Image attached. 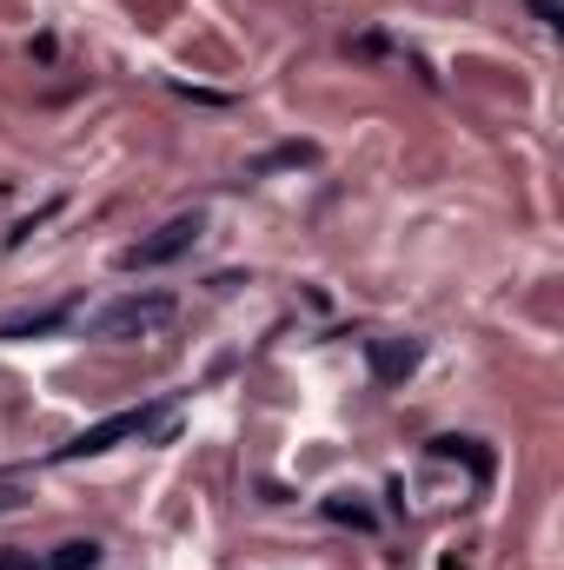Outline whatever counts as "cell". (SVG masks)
Instances as JSON below:
<instances>
[{
  "instance_id": "8992f818",
  "label": "cell",
  "mask_w": 564,
  "mask_h": 570,
  "mask_svg": "<svg viewBox=\"0 0 564 570\" xmlns=\"http://www.w3.org/2000/svg\"><path fill=\"white\" fill-rule=\"evenodd\" d=\"M325 518H332V524H352V531H372V511L352 504V498H325Z\"/></svg>"
},
{
  "instance_id": "3957f363",
  "label": "cell",
  "mask_w": 564,
  "mask_h": 570,
  "mask_svg": "<svg viewBox=\"0 0 564 570\" xmlns=\"http://www.w3.org/2000/svg\"><path fill=\"white\" fill-rule=\"evenodd\" d=\"M200 233H206V213H179V219L153 226L140 246H127V253H120V273H153V266H173L179 253H193V246H200Z\"/></svg>"
},
{
  "instance_id": "6da1fadb",
  "label": "cell",
  "mask_w": 564,
  "mask_h": 570,
  "mask_svg": "<svg viewBox=\"0 0 564 570\" xmlns=\"http://www.w3.org/2000/svg\"><path fill=\"white\" fill-rule=\"evenodd\" d=\"M173 425H179V405H153V412H114V419L87 425L80 438H67V444L54 451V464H67V458H100V451H114L120 438H166Z\"/></svg>"
},
{
  "instance_id": "30bf717a",
  "label": "cell",
  "mask_w": 564,
  "mask_h": 570,
  "mask_svg": "<svg viewBox=\"0 0 564 570\" xmlns=\"http://www.w3.org/2000/svg\"><path fill=\"white\" fill-rule=\"evenodd\" d=\"M532 13H538L545 27H558V20H564V0H532Z\"/></svg>"
},
{
  "instance_id": "52a82bcc",
  "label": "cell",
  "mask_w": 564,
  "mask_h": 570,
  "mask_svg": "<svg viewBox=\"0 0 564 570\" xmlns=\"http://www.w3.org/2000/svg\"><path fill=\"white\" fill-rule=\"evenodd\" d=\"M54 325H67V305L40 312V318H27V325H0V338H33V332H54Z\"/></svg>"
},
{
  "instance_id": "ba28073f",
  "label": "cell",
  "mask_w": 564,
  "mask_h": 570,
  "mask_svg": "<svg viewBox=\"0 0 564 570\" xmlns=\"http://www.w3.org/2000/svg\"><path fill=\"white\" fill-rule=\"evenodd\" d=\"M0 570H40L33 551H0Z\"/></svg>"
},
{
  "instance_id": "9c48e42d",
  "label": "cell",
  "mask_w": 564,
  "mask_h": 570,
  "mask_svg": "<svg viewBox=\"0 0 564 570\" xmlns=\"http://www.w3.org/2000/svg\"><path fill=\"white\" fill-rule=\"evenodd\" d=\"M299 159H312V146H280V153H273L266 166H299Z\"/></svg>"
},
{
  "instance_id": "7a4b0ae2",
  "label": "cell",
  "mask_w": 564,
  "mask_h": 570,
  "mask_svg": "<svg viewBox=\"0 0 564 570\" xmlns=\"http://www.w3.org/2000/svg\"><path fill=\"white\" fill-rule=\"evenodd\" d=\"M173 298L166 292H127V298H114L107 312H94L87 318V332L94 338H146V332H159V325H173Z\"/></svg>"
},
{
  "instance_id": "5b68a950",
  "label": "cell",
  "mask_w": 564,
  "mask_h": 570,
  "mask_svg": "<svg viewBox=\"0 0 564 570\" xmlns=\"http://www.w3.org/2000/svg\"><path fill=\"white\" fill-rule=\"evenodd\" d=\"M100 564V544L94 538H74V544H60L54 558H47V570H94Z\"/></svg>"
},
{
  "instance_id": "277c9868",
  "label": "cell",
  "mask_w": 564,
  "mask_h": 570,
  "mask_svg": "<svg viewBox=\"0 0 564 570\" xmlns=\"http://www.w3.org/2000/svg\"><path fill=\"white\" fill-rule=\"evenodd\" d=\"M366 358H372V379H379V385H406V379L419 372L425 345L419 338H366Z\"/></svg>"
}]
</instances>
